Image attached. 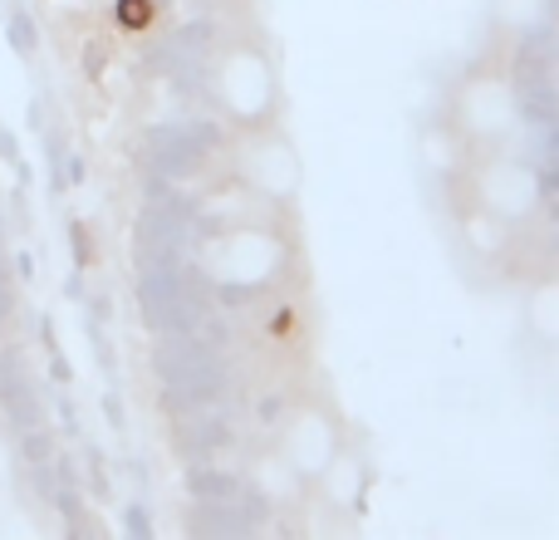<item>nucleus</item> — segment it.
Returning <instances> with one entry per match:
<instances>
[{
  "instance_id": "nucleus-2",
  "label": "nucleus",
  "mask_w": 559,
  "mask_h": 540,
  "mask_svg": "<svg viewBox=\"0 0 559 540\" xmlns=\"http://www.w3.org/2000/svg\"><path fill=\"white\" fill-rule=\"evenodd\" d=\"M147 368H153V384H157V408L167 418L187 413V408H206V403H231V394H236L226 339L216 334V309L206 315L202 329L153 334Z\"/></svg>"
},
{
  "instance_id": "nucleus-9",
  "label": "nucleus",
  "mask_w": 559,
  "mask_h": 540,
  "mask_svg": "<svg viewBox=\"0 0 559 540\" xmlns=\"http://www.w3.org/2000/svg\"><path fill=\"white\" fill-rule=\"evenodd\" d=\"M344 443H348L344 418H338L319 394L295 398V403L280 408V418H275V457L299 477V482H305V492L319 482V472L334 462Z\"/></svg>"
},
{
  "instance_id": "nucleus-8",
  "label": "nucleus",
  "mask_w": 559,
  "mask_h": 540,
  "mask_svg": "<svg viewBox=\"0 0 559 540\" xmlns=\"http://www.w3.org/2000/svg\"><path fill=\"white\" fill-rule=\"evenodd\" d=\"M231 173L251 197H261L275 212H295L299 187H305V163H299L295 143L280 124L265 128H241L231 133Z\"/></svg>"
},
{
  "instance_id": "nucleus-7",
  "label": "nucleus",
  "mask_w": 559,
  "mask_h": 540,
  "mask_svg": "<svg viewBox=\"0 0 559 540\" xmlns=\"http://www.w3.org/2000/svg\"><path fill=\"white\" fill-rule=\"evenodd\" d=\"M447 124L462 133L466 148H496L521 133V108L506 64H476L452 84L447 98Z\"/></svg>"
},
{
  "instance_id": "nucleus-5",
  "label": "nucleus",
  "mask_w": 559,
  "mask_h": 540,
  "mask_svg": "<svg viewBox=\"0 0 559 540\" xmlns=\"http://www.w3.org/2000/svg\"><path fill=\"white\" fill-rule=\"evenodd\" d=\"M212 309H216V300L206 290V280L197 275V261L138 251V315H143L147 334L202 329Z\"/></svg>"
},
{
  "instance_id": "nucleus-17",
  "label": "nucleus",
  "mask_w": 559,
  "mask_h": 540,
  "mask_svg": "<svg viewBox=\"0 0 559 540\" xmlns=\"http://www.w3.org/2000/svg\"><path fill=\"white\" fill-rule=\"evenodd\" d=\"M69 236H74V261L88 270V266H94V236L84 242V222H69Z\"/></svg>"
},
{
  "instance_id": "nucleus-18",
  "label": "nucleus",
  "mask_w": 559,
  "mask_h": 540,
  "mask_svg": "<svg viewBox=\"0 0 559 540\" xmlns=\"http://www.w3.org/2000/svg\"><path fill=\"white\" fill-rule=\"evenodd\" d=\"M10 472H15V447H10L5 437H0V486L10 482Z\"/></svg>"
},
{
  "instance_id": "nucleus-11",
  "label": "nucleus",
  "mask_w": 559,
  "mask_h": 540,
  "mask_svg": "<svg viewBox=\"0 0 559 540\" xmlns=\"http://www.w3.org/2000/svg\"><path fill=\"white\" fill-rule=\"evenodd\" d=\"M309 496H324V502L338 506V512H364V502H368V462L344 443L334 462L319 472V482L309 486Z\"/></svg>"
},
{
  "instance_id": "nucleus-10",
  "label": "nucleus",
  "mask_w": 559,
  "mask_h": 540,
  "mask_svg": "<svg viewBox=\"0 0 559 540\" xmlns=\"http://www.w3.org/2000/svg\"><path fill=\"white\" fill-rule=\"evenodd\" d=\"M173 443L182 453V462H197V457H226L236 447V418L231 403H206V408H187V413H173Z\"/></svg>"
},
{
  "instance_id": "nucleus-1",
  "label": "nucleus",
  "mask_w": 559,
  "mask_h": 540,
  "mask_svg": "<svg viewBox=\"0 0 559 540\" xmlns=\"http://www.w3.org/2000/svg\"><path fill=\"white\" fill-rule=\"evenodd\" d=\"M289 216H246V222L206 226L197 242V275L206 280L216 309H246L261 305L265 295L285 290L289 270H295V232Z\"/></svg>"
},
{
  "instance_id": "nucleus-12",
  "label": "nucleus",
  "mask_w": 559,
  "mask_h": 540,
  "mask_svg": "<svg viewBox=\"0 0 559 540\" xmlns=\"http://www.w3.org/2000/svg\"><path fill=\"white\" fill-rule=\"evenodd\" d=\"M39 423H45V408H39V394H35V384H29V374L20 368L15 354H0V427L15 437Z\"/></svg>"
},
{
  "instance_id": "nucleus-6",
  "label": "nucleus",
  "mask_w": 559,
  "mask_h": 540,
  "mask_svg": "<svg viewBox=\"0 0 559 540\" xmlns=\"http://www.w3.org/2000/svg\"><path fill=\"white\" fill-rule=\"evenodd\" d=\"M231 148V128L216 114H182L167 118V124H153L143 138H138V157H143V173L167 177V183H202L212 173V163Z\"/></svg>"
},
{
  "instance_id": "nucleus-15",
  "label": "nucleus",
  "mask_w": 559,
  "mask_h": 540,
  "mask_svg": "<svg viewBox=\"0 0 559 540\" xmlns=\"http://www.w3.org/2000/svg\"><path fill=\"white\" fill-rule=\"evenodd\" d=\"M167 0H114V25L123 35H153Z\"/></svg>"
},
{
  "instance_id": "nucleus-16",
  "label": "nucleus",
  "mask_w": 559,
  "mask_h": 540,
  "mask_svg": "<svg viewBox=\"0 0 559 540\" xmlns=\"http://www.w3.org/2000/svg\"><path fill=\"white\" fill-rule=\"evenodd\" d=\"M5 25H10V39H15L20 55H35V25H29V15L20 5L5 10Z\"/></svg>"
},
{
  "instance_id": "nucleus-13",
  "label": "nucleus",
  "mask_w": 559,
  "mask_h": 540,
  "mask_svg": "<svg viewBox=\"0 0 559 540\" xmlns=\"http://www.w3.org/2000/svg\"><path fill=\"white\" fill-rule=\"evenodd\" d=\"M525 334L540 349H550L559 339V285L550 270H540V280H535L531 295H525Z\"/></svg>"
},
{
  "instance_id": "nucleus-3",
  "label": "nucleus",
  "mask_w": 559,
  "mask_h": 540,
  "mask_svg": "<svg viewBox=\"0 0 559 540\" xmlns=\"http://www.w3.org/2000/svg\"><path fill=\"white\" fill-rule=\"evenodd\" d=\"M202 94L216 118H226L231 133L241 128H265L280 124L285 114V89H280V69L271 49L251 35H226L212 49L202 74Z\"/></svg>"
},
{
  "instance_id": "nucleus-19",
  "label": "nucleus",
  "mask_w": 559,
  "mask_h": 540,
  "mask_svg": "<svg viewBox=\"0 0 559 540\" xmlns=\"http://www.w3.org/2000/svg\"><path fill=\"white\" fill-rule=\"evenodd\" d=\"M5 153H15V138H5V133H0V157H5Z\"/></svg>"
},
{
  "instance_id": "nucleus-4",
  "label": "nucleus",
  "mask_w": 559,
  "mask_h": 540,
  "mask_svg": "<svg viewBox=\"0 0 559 540\" xmlns=\"http://www.w3.org/2000/svg\"><path fill=\"white\" fill-rule=\"evenodd\" d=\"M550 183L555 177L545 167H535L515 143L466 148L462 173L452 177L462 202L481 207L496 222L515 226V232H531L540 222V212L550 207Z\"/></svg>"
},
{
  "instance_id": "nucleus-14",
  "label": "nucleus",
  "mask_w": 559,
  "mask_h": 540,
  "mask_svg": "<svg viewBox=\"0 0 559 540\" xmlns=\"http://www.w3.org/2000/svg\"><path fill=\"white\" fill-rule=\"evenodd\" d=\"M491 25L501 35H525V30L555 25V0H491Z\"/></svg>"
}]
</instances>
